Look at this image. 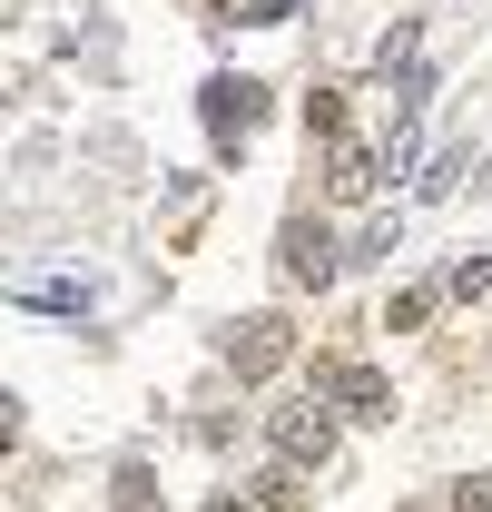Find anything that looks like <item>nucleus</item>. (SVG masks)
Instances as JSON below:
<instances>
[{
    "label": "nucleus",
    "instance_id": "0eeeda50",
    "mask_svg": "<svg viewBox=\"0 0 492 512\" xmlns=\"http://www.w3.org/2000/svg\"><path fill=\"white\" fill-rule=\"evenodd\" d=\"M414 40H424V20H394V30L374 40V79H404V69H414Z\"/></svg>",
    "mask_w": 492,
    "mask_h": 512
},
{
    "label": "nucleus",
    "instance_id": "39448f33",
    "mask_svg": "<svg viewBox=\"0 0 492 512\" xmlns=\"http://www.w3.org/2000/svg\"><path fill=\"white\" fill-rule=\"evenodd\" d=\"M374 178H384V148H365V138H335L325 148V197H374Z\"/></svg>",
    "mask_w": 492,
    "mask_h": 512
},
{
    "label": "nucleus",
    "instance_id": "f257e3e1",
    "mask_svg": "<svg viewBox=\"0 0 492 512\" xmlns=\"http://www.w3.org/2000/svg\"><path fill=\"white\" fill-rule=\"evenodd\" d=\"M197 109H207V138H217V148H246V128L266 119V79H246V69H217V79L197 89Z\"/></svg>",
    "mask_w": 492,
    "mask_h": 512
},
{
    "label": "nucleus",
    "instance_id": "f8f14e48",
    "mask_svg": "<svg viewBox=\"0 0 492 512\" xmlns=\"http://www.w3.org/2000/svg\"><path fill=\"white\" fill-rule=\"evenodd\" d=\"M207 512H246V503H207Z\"/></svg>",
    "mask_w": 492,
    "mask_h": 512
},
{
    "label": "nucleus",
    "instance_id": "9d476101",
    "mask_svg": "<svg viewBox=\"0 0 492 512\" xmlns=\"http://www.w3.org/2000/svg\"><path fill=\"white\" fill-rule=\"evenodd\" d=\"M453 296L483 306V296H492V256H463V266H453Z\"/></svg>",
    "mask_w": 492,
    "mask_h": 512
},
{
    "label": "nucleus",
    "instance_id": "6e6552de",
    "mask_svg": "<svg viewBox=\"0 0 492 512\" xmlns=\"http://www.w3.org/2000/svg\"><path fill=\"white\" fill-rule=\"evenodd\" d=\"M20 306H60V316H79V306H89V276H30Z\"/></svg>",
    "mask_w": 492,
    "mask_h": 512
},
{
    "label": "nucleus",
    "instance_id": "9b49d317",
    "mask_svg": "<svg viewBox=\"0 0 492 512\" xmlns=\"http://www.w3.org/2000/svg\"><path fill=\"white\" fill-rule=\"evenodd\" d=\"M453 512H492V473H473V483H453Z\"/></svg>",
    "mask_w": 492,
    "mask_h": 512
},
{
    "label": "nucleus",
    "instance_id": "f03ea898",
    "mask_svg": "<svg viewBox=\"0 0 492 512\" xmlns=\"http://www.w3.org/2000/svg\"><path fill=\"white\" fill-rule=\"evenodd\" d=\"M217 355L237 365V384H266L286 355H296V325H286V316H237L227 335H217Z\"/></svg>",
    "mask_w": 492,
    "mask_h": 512
},
{
    "label": "nucleus",
    "instance_id": "7ed1b4c3",
    "mask_svg": "<svg viewBox=\"0 0 492 512\" xmlns=\"http://www.w3.org/2000/svg\"><path fill=\"white\" fill-rule=\"evenodd\" d=\"M266 444H276V463H325L335 453V414H325V394H306V404H276L266 414Z\"/></svg>",
    "mask_w": 492,
    "mask_h": 512
},
{
    "label": "nucleus",
    "instance_id": "20e7f679",
    "mask_svg": "<svg viewBox=\"0 0 492 512\" xmlns=\"http://www.w3.org/2000/svg\"><path fill=\"white\" fill-rule=\"evenodd\" d=\"M276 266H286L296 286H335V266H345V256H335V237H325L315 217H286V256H276Z\"/></svg>",
    "mask_w": 492,
    "mask_h": 512
},
{
    "label": "nucleus",
    "instance_id": "423d86ee",
    "mask_svg": "<svg viewBox=\"0 0 492 512\" xmlns=\"http://www.w3.org/2000/svg\"><path fill=\"white\" fill-rule=\"evenodd\" d=\"M325 394H335L355 424H394V384L374 375V365H335V375H325Z\"/></svg>",
    "mask_w": 492,
    "mask_h": 512
},
{
    "label": "nucleus",
    "instance_id": "1a4fd4ad",
    "mask_svg": "<svg viewBox=\"0 0 492 512\" xmlns=\"http://www.w3.org/2000/svg\"><path fill=\"white\" fill-rule=\"evenodd\" d=\"M424 316H433V286H394V296H384V325H394V335H414Z\"/></svg>",
    "mask_w": 492,
    "mask_h": 512
}]
</instances>
